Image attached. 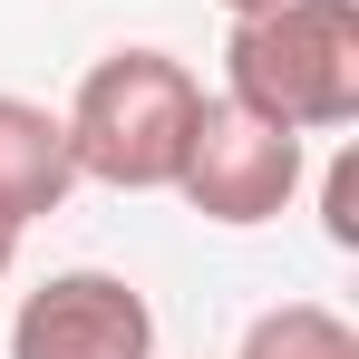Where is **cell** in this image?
Segmentation results:
<instances>
[{
	"label": "cell",
	"instance_id": "1",
	"mask_svg": "<svg viewBox=\"0 0 359 359\" xmlns=\"http://www.w3.org/2000/svg\"><path fill=\"white\" fill-rule=\"evenodd\" d=\"M224 97L292 136L359 126V0H272L224 39Z\"/></svg>",
	"mask_w": 359,
	"mask_h": 359
},
{
	"label": "cell",
	"instance_id": "2",
	"mask_svg": "<svg viewBox=\"0 0 359 359\" xmlns=\"http://www.w3.org/2000/svg\"><path fill=\"white\" fill-rule=\"evenodd\" d=\"M204 107V78L165 49H107L68 97V156L78 184H117V194H165L184 165V136Z\"/></svg>",
	"mask_w": 359,
	"mask_h": 359
},
{
	"label": "cell",
	"instance_id": "3",
	"mask_svg": "<svg viewBox=\"0 0 359 359\" xmlns=\"http://www.w3.org/2000/svg\"><path fill=\"white\" fill-rule=\"evenodd\" d=\"M301 175H311V156H301L292 126L252 117L233 97H204V107H194V136H184V165H175L165 194H184V204H194L204 224H224V233H252V224H272L301 194Z\"/></svg>",
	"mask_w": 359,
	"mask_h": 359
},
{
	"label": "cell",
	"instance_id": "4",
	"mask_svg": "<svg viewBox=\"0 0 359 359\" xmlns=\"http://www.w3.org/2000/svg\"><path fill=\"white\" fill-rule=\"evenodd\" d=\"M10 359H156V311L126 272H49L10 311Z\"/></svg>",
	"mask_w": 359,
	"mask_h": 359
},
{
	"label": "cell",
	"instance_id": "5",
	"mask_svg": "<svg viewBox=\"0 0 359 359\" xmlns=\"http://www.w3.org/2000/svg\"><path fill=\"white\" fill-rule=\"evenodd\" d=\"M78 194V156H68V117L39 97H10L0 88V224H39Z\"/></svg>",
	"mask_w": 359,
	"mask_h": 359
},
{
	"label": "cell",
	"instance_id": "6",
	"mask_svg": "<svg viewBox=\"0 0 359 359\" xmlns=\"http://www.w3.org/2000/svg\"><path fill=\"white\" fill-rule=\"evenodd\" d=\"M243 359H359V330L330 301H282L243 330Z\"/></svg>",
	"mask_w": 359,
	"mask_h": 359
},
{
	"label": "cell",
	"instance_id": "7",
	"mask_svg": "<svg viewBox=\"0 0 359 359\" xmlns=\"http://www.w3.org/2000/svg\"><path fill=\"white\" fill-rule=\"evenodd\" d=\"M320 214H330V243L350 252V243H359V165H350V156L320 175Z\"/></svg>",
	"mask_w": 359,
	"mask_h": 359
},
{
	"label": "cell",
	"instance_id": "8",
	"mask_svg": "<svg viewBox=\"0 0 359 359\" xmlns=\"http://www.w3.org/2000/svg\"><path fill=\"white\" fill-rule=\"evenodd\" d=\"M10 262H20V224H0V282H10Z\"/></svg>",
	"mask_w": 359,
	"mask_h": 359
},
{
	"label": "cell",
	"instance_id": "9",
	"mask_svg": "<svg viewBox=\"0 0 359 359\" xmlns=\"http://www.w3.org/2000/svg\"><path fill=\"white\" fill-rule=\"evenodd\" d=\"M224 10H233V20H252V10H272V0H224Z\"/></svg>",
	"mask_w": 359,
	"mask_h": 359
}]
</instances>
